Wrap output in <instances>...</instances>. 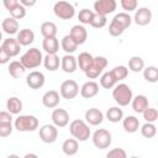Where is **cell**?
Listing matches in <instances>:
<instances>
[{
  "label": "cell",
  "instance_id": "603a6c76",
  "mask_svg": "<svg viewBox=\"0 0 158 158\" xmlns=\"http://www.w3.org/2000/svg\"><path fill=\"white\" fill-rule=\"evenodd\" d=\"M1 28L7 35H15L19 32V21L11 16L6 17V19H4L2 23H1Z\"/></svg>",
  "mask_w": 158,
  "mask_h": 158
},
{
  "label": "cell",
  "instance_id": "f35d334b",
  "mask_svg": "<svg viewBox=\"0 0 158 158\" xmlns=\"http://www.w3.org/2000/svg\"><path fill=\"white\" fill-rule=\"evenodd\" d=\"M10 16L11 17H14V19H16V20H21V19H23L25 16H26V7L22 5V4H17L16 6H14L10 11Z\"/></svg>",
  "mask_w": 158,
  "mask_h": 158
},
{
  "label": "cell",
  "instance_id": "5b68a950",
  "mask_svg": "<svg viewBox=\"0 0 158 158\" xmlns=\"http://www.w3.org/2000/svg\"><path fill=\"white\" fill-rule=\"evenodd\" d=\"M53 12L60 20H70L75 15V9H74V6L70 2L60 0V1H57L54 4Z\"/></svg>",
  "mask_w": 158,
  "mask_h": 158
},
{
  "label": "cell",
  "instance_id": "4fadbf2b",
  "mask_svg": "<svg viewBox=\"0 0 158 158\" xmlns=\"http://www.w3.org/2000/svg\"><path fill=\"white\" fill-rule=\"evenodd\" d=\"M133 20H135L136 25L146 26L152 21V11L148 7H138V9H136Z\"/></svg>",
  "mask_w": 158,
  "mask_h": 158
},
{
  "label": "cell",
  "instance_id": "3957f363",
  "mask_svg": "<svg viewBox=\"0 0 158 158\" xmlns=\"http://www.w3.org/2000/svg\"><path fill=\"white\" fill-rule=\"evenodd\" d=\"M69 132L75 139L81 141V142L89 139V137L91 135L89 125L84 120H74V121H72L70 125H69Z\"/></svg>",
  "mask_w": 158,
  "mask_h": 158
},
{
  "label": "cell",
  "instance_id": "7402d4cb",
  "mask_svg": "<svg viewBox=\"0 0 158 158\" xmlns=\"http://www.w3.org/2000/svg\"><path fill=\"white\" fill-rule=\"evenodd\" d=\"M43 65H44V68L47 69V70H49V72H54V70H57L58 68H59V64H60V59H59V57L57 56V53H47L46 54V57L43 58Z\"/></svg>",
  "mask_w": 158,
  "mask_h": 158
},
{
  "label": "cell",
  "instance_id": "ee69618b",
  "mask_svg": "<svg viewBox=\"0 0 158 158\" xmlns=\"http://www.w3.org/2000/svg\"><path fill=\"white\" fill-rule=\"evenodd\" d=\"M125 30H122L117 23H115L114 21L110 22V26H109V33L112 36V37H118L123 33Z\"/></svg>",
  "mask_w": 158,
  "mask_h": 158
},
{
  "label": "cell",
  "instance_id": "6da1fadb",
  "mask_svg": "<svg viewBox=\"0 0 158 158\" xmlns=\"http://www.w3.org/2000/svg\"><path fill=\"white\" fill-rule=\"evenodd\" d=\"M20 62L23 64V67L26 69H35V68L40 67L43 62L42 52L36 47L30 48L22 54V57L20 58Z\"/></svg>",
  "mask_w": 158,
  "mask_h": 158
},
{
  "label": "cell",
  "instance_id": "9c48e42d",
  "mask_svg": "<svg viewBox=\"0 0 158 158\" xmlns=\"http://www.w3.org/2000/svg\"><path fill=\"white\" fill-rule=\"evenodd\" d=\"M40 138L42 142L44 143H53L57 141V137H58V130L54 125H43L41 128H40Z\"/></svg>",
  "mask_w": 158,
  "mask_h": 158
},
{
  "label": "cell",
  "instance_id": "7dc6e473",
  "mask_svg": "<svg viewBox=\"0 0 158 158\" xmlns=\"http://www.w3.org/2000/svg\"><path fill=\"white\" fill-rule=\"evenodd\" d=\"M12 122V114L9 111H0V123Z\"/></svg>",
  "mask_w": 158,
  "mask_h": 158
},
{
  "label": "cell",
  "instance_id": "2e32d148",
  "mask_svg": "<svg viewBox=\"0 0 158 158\" xmlns=\"http://www.w3.org/2000/svg\"><path fill=\"white\" fill-rule=\"evenodd\" d=\"M59 98H60V95H59L58 91H56V90H48L42 96V104L47 109H54L59 104V100H60Z\"/></svg>",
  "mask_w": 158,
  "mask_h": 158
},
{
  "label": "cell",
  "instance_id": "f1b7e54d",
  "mask_svg": "<svg viewBox=\"0 0 158 158\" xmlns=\"http://www.w3.org/2000/svg\"><path fill=\"white\" fill-rule=\"evenodd\" d=\"M6 109L12 115H17L22 111V101L16 96H11L6 101Z\"/></svg>",
  "mask_w": 158,
  "mask_h": 158
},
{
  "label": "cell",
  "instance_id": "83f0119b",
  "mask_svg": "<svg viewBox=\"0 0 158 158\" xmlns=\"http://www.w3.org/2000/svg\"><path fill=\"white\" fill-rule=\"evenodd\" d=\"M111 21H114L115 23H117L122 30H126V28H128L131 26L132 19L128 15V12H118L117 15L114 16V19Z\"/></svg>",
  "mask_w": 158,
  "mask_h": 158
},
{
  "label": "cell",
  "instance_id": "5bb4252c",
  "mask_svg": "<svg viewBox=\"0 0 158 158\" xmlns=\"http://www.w3.org/2000/svg\"><path fill=\"white\" fill-rule=\"evenodd\" d=\"M84 118H85L86 123H89L91 126H98L104 121V114L99 109L91 107V109H88L85 111Z\"/></svg>",
  "mask_w": 158,
  "mask_h": 158
},
{
  "label": "cell",
  "instance_id": "f5cc1de1",
  "mask_svg": "<svg viewBox=\"0 0 158 158\" xmlns=\"http://www.w3.org/2000/svg\"><path fill=\"white\" fill-rule=\"evenodd\" d=\"M1 40H2V32L0 31V41H1Z\"/></svg>",
  "mask_w": 158,
  "mask_h": 158
},
{
  "label": "cell",
  "instance_id": "7a4b0ae2",
  "mask_svg": "<svg viewBox=\"0 0 158 158\" xmlns=\"http://www.w3.org/2000/svg\"><path fill=\"white\" fill-rule=\"evenodd\" d=\"M112 98L118 106H127L131 102L133 94H132L131 88L127 84L121 83V84H117L116 86H114Z\"/></svg>",
  "mask_w": 158,
  "mask_h": 158
},
{
  "label": "cell",
  "instance_id": "74e56055",
  "mask_svg": "<svg viewBox=\"0 0 158 158\" xmlns=\"http://www.w3.org/2000/svg\"><path fill=\"white\" fill-rule=\"evenodd\" d=\"M94 14H95V12H93V11L89 10V9H81V10L79 11V14H78V20H79V22L83 23V25H90L93 17H94Z\"/></svg>",
  "mask_w": 158,
  "mask_h": 158
},
{
  "label": "cell",
  "instance_id": "277c9868",
  "mask_svg": "<svg viewBox=\"0 0 158 158\" xmlns=\"http://www.w3.org/2000/svg\"><path fill=\"white\" fill-rule=\"evenodd\" d=\"M14 126L19 132H32L38 128V120L33 115H20L15 118Z\"/></svg>",
  "mask_w": 158,
  "mask_h": 158
},
{
  "label": "cell",
  "instance_id": "c3c4849f",
  "mask_svg": "<svg viewBox=\"0 0 158 158\" xmlns=\"http://www.w3.org/2000/svg\"><path fill=\"white\" fill-rule=\"evenodd\" d=\"M10 56L7 54V52L0 46V64H6L10 62Z\"/></svg>",
  "mask_w": 158,
  "mask_h": 158
},
{
  "label": "cell",
  "instance_id": "b9f144b4",
  "mask_svg": "<svg viewBox=\"0 0 158 158\" xmlns=\"http://www.w3.org/2000/svg\"><path fill=\"white\" fill-rule=\"evenodd\" d=\"M142 115H143V118L146 120V122H154L158 118V111H157V109L149 107V106L142 112Z\"/></svg>",
  "mask_w": 158,
  "mask_h": 158
},
{
  "label": "cell",
  "instance_id": "9a60e30c",
  "mask_svg": "<svg viewBox=\"0 0 158 158\" xmlns=\"http://www.w3.org/2000/svg\"><path fill=\"white\" fill-rule=\"evenodd\" d=\"M69 36L77 42V44H83L85 43L86 38H88V31L83 25H74L70 30Z\"/></svg>",
  "mask_w": 158,
  "mask_h": 158
},
{
  "label": "cell",
  "instance_id": "1f68e13d",
  "mask_svg": "<svg viewBox=\"0 0 158 158\" xmlns=\"http://www.w3.org/2000/svg\"><path fill=\"white\" fill-rule=\"evenodd\" d=\"M93 58H94V57H93L90 53H88V52H81V53L79 54V57L77 58V63H78V65H79V69H80L81 72H85V70L89 68V65L91 64Z\"/></svg>",
  "mask_w": 158,
  "mask_h": 158
},
{
  "label": "cell",
  "instance_id": "60d3db41",
  "mask_svg": "<svg viewBox=\"0 0 158 158\" xmlns=\"http://www.w3.org/2000/svg\"><path fill=\"white\" fill-rule=\"evenodd\" d=\"M106 23H107L106 16L100 15V14H94V17H93V20L90 22V26L94 27V28H102Z\"/></svg>",
  "mask_w": 158,
  "mask_h": 158
},
{
  "label": "cell",
  "instance_id": "484cf974",
  "mask_svg": "<svg viewBox=\"0 0 158 158\" xmlns=\"http://www.w3.org/2000/svg\"><path fill=\"white\" fill-rule=\"evenodd\" d=\"M78 149H79V144H78V139L75 138H68L62 144V151L65 156H74L77 154Z\"/></svg>",
  "mask_w": 158,
  "mask_h": 158
},
{
  "label": "cell",
  "instance_id": "d4e9b609",
  "mask_svg": "<svg viewBox=\"0 0 158 158\" xmlns=\"http://www.w3.org/2000/svg\"><path fill=\"white\" fill-rule=\"evenodd\" d=\"M42 47L46 51V53H57L59 51V41L56 36L53 37H44L42 42Z\"/></svg>",
  "mask_w": 158,
  "mask_h": 158
},
{
  "label": "cell",
  "instance_id": "f546056e",
  "mask_svg": "<svg viewBox=\"0 0 158 158\" xmlns=\"http://www.w3.org/2000/svg\"><path fill=\"white\" fill-rule=\"evenodd\" d=\"M60 46H62V49H63L65 53H68V54L74 53V52L77 51V48H78L77 42H75L69 35H65V36L62 38V41H60Z\"/></svg>",
  "mask_w": 158,
  "mask_h": 158
},
{
  "label": "cell",
  "instance_id": "681fc988",
  "mask_svg": "<svg viewBox=\"0 0 158 158\" xmlns=\"http://www.w3.org/2000/svg\"><path fill=\"white\" fill-rule=\"evenodd\" d=\"M2 4H4V6H5V9H6L7 11H10L14 6H16V5L19 4V0H2Z\"/></svg>",
  "mask_w": 158,
  "mask_h": 158
},
{
  "label": "cell",
  "instance_id": "8d00e7d4",
  "mask_svg": "<svg viewBox=\"0 0 158 158\" xmlns=\"http://www.w3.org/2000/svg\"><path fill=\"white\" fill-rule=\"evenodd\" d=\"M141 135L144 138H153L157 135V127L153 122H146L141 126Z\"/></svg>",
  "mask_w": 158,
  "mask_h": 158
},
{
  "label": "cell",
  "instance_id": "f6af8a7d",
  "mask_svg": "<svg viewBox=\"0 0 158 158\" xmlns=\"http://www.w3.org/2000/svg\"><path fill=\"white\" fill-rule=\"evenodd\" d=\"M107 158H126V152L122 148H114L107 152Z\"/></svg>",
  "mask_w": 158,
  "mask_h": 158
},
{
  "label": "cell",
  "instance_id": "836d02e7",
  "mask_svg": "<svg viewBox=\"0 0 158 158\" xmlns=\"http://www.w3.org/2000/svg\"><path fill=\"white\" fill-rule=\"evenodd\" d=\"M41 33L43 37H53L57 35V26L52 21H46L41 25Z\"/></svg>",
  "mask_w": 158,
  "mask_h": 158
},
{
  "label": "cell",
  "instance_id": "ab89813d",
  "mask_svg": "<svg viewBox=\"0 0 158 158\" xmlns=\"http://www.w3.org/2000/svg\"><path fill=\"white\" fill-rule=\"evenodd\" d=\"M114 78L116 79V81H120V80H123L125 78H127L128 75V69L125 67V65H117L112 70H111Z\"/></svg>",
  "mask_w": 158,
  "mask_h": 158
},
{
  "label": "cell",
  "instance_id": "ac0fdd59",
  "mask_svg": "<svg viewBox=\"0 0 158 158\" xmlns=\"http://www.w3.org/2000/svg\"><path fill=\"white\" fill-rule=\"evenodd\" d=\"M98 93H99V84L96 81H93V80L84 83L80 88V95L84 99L94 98L95 95H98Z\"/></svg>",
  "mask_w": 158,
  "mask_h": 158
},
{
  "label": "cell",
  "instance_id": "52a82bcc",
  "mask_svg": "<svg viewBox=\"0 0 158 158\" xmlns=\"http://www.w3.org/2000/svg\"><path fill=\"white\" fill-rule=\"evenodd\" d=\"M93 143L96 148L99 149H106L110 147L112 142V136L111 133L105 130V128H99L93 133Z\"/></svg>",
  "mask_w": 158,
  "mask_h": 158
},
{
  "label": "cell",
  "instance_id": "cb8c5ba5",
  "mask_svg": "<svg viewBox=\"0 0 158 158\" xmlns=\"http://www.w3.org/2000/svg\"><path fill=\"white\" fill-rule=\"evenodd\" d=\"M121 121H122V126H123L125 131L128 133H133V132L138 131V128H139V121L136 116L130 115V116H126L125 118H122Z\"/></svg>",
  "mask_w": 158,
  "mask_h": 158
},
{
  "label": "cell",
  "instance_id": "44dd1931",
  "mask_svg": "<svg viewBox=\"0 0 158 158\" xmlns=\"http://www.w3.org/2000/svg\"><path fill=\"white\" fill-rule=\"evenodd\" d=\"M130 104L132 105V110L136 114H142L148 107V99L144 95H137V96L132 98Z\"/></svg>",
  "mask_w": 158,
  "mask_h": 158
},
{
  "label": "cell",
  "instance_id": "d590c367",
  "mask_svg": "<svg viewBox=\"0 0 158 158\" xmlns=\"http://www.w3.org/2000/svg\"><path fill=\"white\" fill-rule=\"evenodd\" d=\"M143 78L148 83H157L158 81V69L154 65L143 68Z\"/></svg>",
  "mask_w": 158,
  "mask_h": 158
},
{
  "label": "cell",
  "instance_id": "816d5d0a",
  "mask_svg": "<svg viewBox=\"0 0 158 158\" xmlns=\"http://www.w3.org/2000/svg\"><path fill=\"white\" fill-rule=\"evenodd\" d=\"M28 157H35V158H36L37 154H32V153H30V154H26V156H25V158H28Z\"/></svg>",
  "mask_w": 158,
  "mask_h": 158
},
{
  "label": "cell",
  "instance_id": "7bdbcfd3",
  "mask_svg": "<svg viewBox=\"0 0 158 158\" xmlns=\"http://www.w3.org/2000/svg\"><path fill=\"white\" fill-rule=\"evenodd\" d=\"M120 2H121L122 9L126 12H130V11H135L137 9L138 0H120Z\"/></svg>",
  "mask_w": 158,
  "mask_h": 158
},
{
  "label": "cell",
  "instance_id": "d6986e66",
  "mask_svg": "<svg viewBox=\"0 0 158 158\" xmlns=\"http://www.w3.org/2000/svg\"><path fill=\"white\" fill-rule=\"evenodd\" d=\"M1 47L7 52V54L10 57L17 56L20 53V51H21V46H20V43L17 42L16 38H6V40H4Z\"/></svg>",
  "mask_w": 158,
  "mask_h": 158
},
{
  "label": "cell",
  "instance_id": "ffe728a7",
  "mask_svg": "<svg viewBox=\"0 0 158 158\" xmlns=\"http://www.w3.org/2000/svg\"><path fill=\"white\" fill-rule=\"evenodd\" d=\"M16 40L20 46H30L35 41V32L30 28H22L17 32Z\"/></svg>",
  "mask_w": 158,
  "mask_h": 158
},
{
  "label": "cell",
  "instance_id": "7c38bea8",
  "mask_svg": "<svg viewBox=\"0 0 158 158\" xmlns=\"http://www.w3.org/2000/svg\"><path fill=\"white\" fill-rule=\"evenodd\" d=\"M51 117L56 127H65L69 122V114L64 109H54Z\"/></svg>",
  "mask_w": 158,
  "mask_h": 158
},
{
  "label": "cell",
  "instance_id": "e575fe53",
  "mask_svg": "<svg viewBox=\"0 0 158 158\" xmlns=\"http://www.w3.org/2000/svg\"><path fill=\"white\" fill-rule=\"evenodd\" d=\"M116 83H117V81H116V79L114 78L111 70L104 73V74L101 75V78H100V85H101L104 89H111V88H114V86L116 85Z\"/></svg>",
  "mask_w": 158,
  "mask_h": 158
},
{
  "label": "cell",
  "instance_id": "4dcf8cb0",
  "mask_svg": "<svg viewBox=\"0 0 158 158\" xmlns=\"http://www.w3.org/2000/svg\"><path fill=\"white\" fill-rule=\"evenodd\" d=\"M106 118L112 122V123H116V122H120L122 118H123V111L122 109H120L118 106H112L110 107L107 111H106Z\"/></svg>",
  "mask_w": 158,
  "mask_h": 158
},
{
  "label": "cell",
  "instance_id": "bcb514c9",
  "mask_svg": "<svg viewBox=\"0 0 158 158\" xmlns=\"http://www.w3.org/2000/svg\"><path fill=\"white\" fill-rule=\"evenodd\" d=\"M12 132V125L11 122H4L0 123V137H9Z\"/></svg>",
  "mask_w": 158,
  "mask_h": 158
},
{
  "label": "cell",
  "instance_id": "f907efd6",
  "mask_svg": "<svg viewBox=\"0 0 158 158\" xmlns=\"http://www.w3.org/2000/svg\"><path fill=\"white\" fill-rule=\"evenodd\" d=\"M36 2H37V0H20V4H22L25 7H32V6H35Z\"/></svg>",
  "mask_w": 158,
  "mask_h": 158
},
{
  "label": "cell",
  "instance_id": "8fae6325",
  "mask_svg": "<svg viewBox=\"0 0 158 158\" xmlns=\"http://www.w3.org/2000/svg\"><path fill=\"white\" fill-rule=\"evenodd\" d=\"M44 81H46L44 74L38 70H33L26 77V84L28 85L30 89H35V90L41 89L44 85Z\"/></svg>",
  "mask_w": 158,
  "mask_h": 158
},
{
  "label": "cell",
  "instance_id": "e0dca14e",
  "mask_svg": "<svg viewBox=\"0 0 158 158\" xmlns=\"http://www.w3.org/2000/svg\"><path fill=\"white\" fill-rule=\"evenodd\" d=\"M60 68L64 73H74L78 68V63H77V58L73 56V54H65L60 59Z\"/></svg>",
  "mask_w": 158,
  "mask_h": 158
},
{
  "label": "cell",
  "instance_id": "d6a6232c",
  "mask_svg": "<svg viewBox=\"0 0 158 158\" xmlns=\"http://www.w3.org/2000/svg\"><path fill=\"white\" fill-rule=\"evenodd\" d=\"M144 68V60L139 56H133L128 59V69L133 73H139Z\"/></svg>",
  "mask_w": 158,
  "mask_h": 158
},
{
  "label": "cell",
  "instance_id": "4316f807",
  "mask_svg": "<svg viewBox=\"0 0 158 158\" xmlns=\"http://www.w3.org/2000/svg\"><path fill=\"white\" fill-rule=\"evenodd\" d=\"M7 70H9V74H10L12 78L17 79V78H20V77L23 75L26 68L23 67V64H22L20 60H12V62H10Z\"/></svg>",
  "mask_w": 158,
  "mask_h": 158
},
{
  "label": "cell",
  "instance_id": "ba28073f",
  "mask_svg": "<svg viewBox=\"0 0 158 158\" xmlns=\"http://www.w3.org/2000/svg\"><path fill=\"white\" fill-rule=\"evenodd\" d=\"M59 94H60V96L63 99H67V100L74 99L79 94V85H78V83L75 80H72V79L64 80L60 84Z\"/></svg>",
  "mask_w": 158,
  "mask_h": 158
},
{
  "label": "cell",
  "instance_id": "30bf717a",
  "mask_svg": "<svg viewBox=\"0 0 158 158\" xmlns=\"http://www.w3.org/2000/svg\"><path fill=\"white\" fill-rule=\"evenodd\" d=\"M116 7H117L116 0H96L94 2L95 14H100L104 16L114 12L116 10Z\"/></svg>",
  "mask_w": 158,
  "mask_h": 158
},
{
  "label": "cell",
  "instance_id": "8992f818",
  "mask_svg": "<svg viewBox=\"0 0 158 158\" xmlns=\"http://www.w3.org/2000/svg\"><path fill=\"white\" fill-rule=\"evenodd\" d=\"M107 63H109L107 59H106L105 57H102V56L94 57L91 64L89 65V68H88L84 73H85V75H86L89 79H95V78H98V77L102 73V70L106 68Z\"/></svg>",
  "mask_w": 158,
  "mask_h": 158
}]
</instances>
